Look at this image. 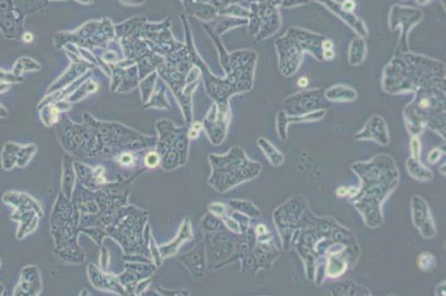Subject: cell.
Returning a JSON list of instances; mask_svg holds the SVG:
<instances>
[{
  "mask_svg": "<svg viewBox=\"0 0 446 296\" xmlns=\"http://www.w3.org/2000/svg\"><path fill=\"white\" fill-rule=\"evenodd\" d=\"M265 233H266V229L263 224H260V225L256 226V234H258V236H262Z\"/></svg>",
  "mask_w": 446,
  "mask_h": 296,
  "instance_id": "obj_45",
  "label": "cell"
},
{
  "mask_svg": "<svg viewBox=\"0 0 446 296\" xmlns=\"http://www.w3.org/2000/svg\"><path fill=\"white\" fill-rule=\"evenodd\" d=\"M144 108H158V109H169L170 103L168 101L165 94V89L162 88L158 92L154 94V97L148 100L144 104Z\"/></svg>",
  "mask_w": 446,
  "mask_h": 296,
  "instance_id": "obj_32",
  "label": "cell"
},
{
  "mask_svg": "<svg viewBox=\"0 0 446 296\" xmlns=\"http://www.w3.org/2000/svg\"><path fill=\"white\" fill-rule=\"evenodd\" d=\"M157 77H158V72L154 71V72H151L150 75L146 76L145 78L141 79L139 87H140V91H141V97H142V101L144 103L148 102V100L151 98V93H152V91H154L156 82H157Z\"/></svg>",
  "mask_w": 446,
  "mask_h": 296,
  "instance_id": "obj_24",
  "label": "cell"
},
{
  "mask_svg": "<svg viewBox=\"0 0 446 296\" xmlns=\"http://www.w3.org/2000/svg\"><path fill=\"white\" fill-rule=\"evenodd\" d=\"M412 209H413L414 225L417 227L424 237L431 239V237H433L435 233H436V231H435L427 204L425 203L424 200L419 197H414L412 202Z\"/></svg>",
  "mask_w": 446,
  "mask_h": 296,
  "instance_id": "obj_8",
  "label": "cell"
},
{
  "mask_svg": "<svg viewBox=\"0 0 446 296\" xmlns=\"http://www.w3.org/2000/svg\"><path fill=\"white\" fill-rule=\"evenodd\" d=\"M10 219L19 222V229L17 235H16L18 240H23L25 236L33 233L39 223V216L33 210L15 211L14 214L10 216Z\"/></svg>",
  "mask_w": 446,
  "mask_h": 296,
  "instance_id": "obj_13",
  "label": "cell"
},
{
  "mask_svg": "<svg viewBox=\"0 0 446 296\" xmlns=\"http://www.w3.org/2000/svg\"><path fill=\"white\" fill-rule=\"evenodd\" d=\"M36 152H37V146L35 144H28L25 146L20 145L17 158V166L19 168H24L25 166H27L28 162L31 160V158L34 157Z\"/></svg>",
  "mask_w": 446,
  "mask_h": 296,
  "instance_id": "obj_31",
  "label": "cell"
},
{
  "mask_svg": "<svg viewBox=\"0 0 446 296\" xmlns=\"http://www.w3.org/2000/svg\"><path fill=\"white\" fill-rule=\"evenodd\" d=\"M144 2L145 0H121V3L124 5H141Z\"/></svg>",
  "mask_w": 446,
  "mask_h": 296,
  "instance_id": "obj_46",
  "label": "cell"
},
{
  "mask_svg": "<svg viewBox=\"0 0 446 296\" xmlns=\"http://www.w3.org/2000/svg\"><path fill=\"white\" fill-rule=\"evenodd\" d=\"M80 216L79 209L71 200L62 193L58 195L51 215V234L55 240V248L78 245Z\"/></svg>",
  "mask_w": 446,
  "mask_h": 296,
  "instance_id": "obj_3",
  "label": "cell"
},
{
  "mask_svg": "<svg viewBox=\"0 0 446 296\" xmlns=\"http://www.w3.org/2000/svg\"><path fill=\"white\" fill-rule=\"evenodd\" d=\"M55 253L62 261L70 264H81L86 261L85 252L81 250L79 245L67 246L64 248H55Z\"/></svg>",
  "mask_w": 446,
  "mask_h": 296,
  "instance_id": "obj_15",
  "label": "cell"
},
{
  "mask_svg": "<svg viewBox=\"0 0 446 296\" xmlns=\"http://www.w3.org/2000/svg\"><path fill=\"white\" fill-rule=\"evenodd\" d=\"M419 147H421V145H419V141L416 138H413L411 142V149H412L413 159H415V160H418L419 158Z\"/></svg>",
  "mask_w": 446,
  "mask_h": 296,
  "instance_id": "obj_43",
  "label": "cell"
},
{
  "mask_svg": "<svg viewBox=\"0 0 446 296\" xmlns=\"http://www.w3.org/2000/svg\"><path fill=\"white\" fill-rule=\"evenodd\" d=\"M258 144L262 149V151H263L264 155L269 158V160L272 165L273 166H281L282 165L283 161H284V157H283L282 153L277 150L276 147L272 145L269 141L263 139V138H261L258 141Z\"/></svg>",
  "mask_w": 446,
  "mask_h": 296,
  "instance_id": "obj_22",
  "label": "cell"
},
{
  "mask_svg": "<svg viewBox=\"0 0 446 296\" xmlns=\"http://www.w3.org/2000/svg\"><path fill=\"white\" fill-rule=\"evenodd\" d=\"M442 155H443V152L440 151L439 149H434V150H432L431 152H429L428 161L434 165V163H436L439 160V158L442 157Z\"/></svg>",
  "mask_w": 446,
  "mask_h": 296,
  "instance_id": "obj_44",
  "label": "cell"
},
{
  "mask_svg": "<svg viewBox=\"0 0 446 296\" xmlns=\"http://www.w3.org/2000/svg\"><path fill=\"white\" fill-rule=\"evenodd\" d=\"M223 222H221V220H220L217 215H214L210 212L204 215L203 219L201 220V227L203 231H206V233H208V232L220 231Z\"/></svg>",
  "mask_w": 446,
  "mask_h": 296,
  "instance_id": "obj_30",
  "label": "cell"
},
{
  "mask_svg": "<svg viewBox=\"0 0 446 296\" xmlns=\"http://www.w3.org/2000/svg\"><path fill=\"white\" fill-rule=\"evenodd\" d=\"M7 115H8L7 110L5 109L3 105H0V117H2V118H7Z\"/></svg>",
  "mask_w": 446,
  "mask_h": 296,
  "instance_id": "obj_49",
  "label": "cell"
},
{
  "mask_svg": "<svg viewBox=\"0 0 446 296\" xmlns=\"http://www.w3.org/2000/svg\"><path fill=\"white\" fill-rule=\"evenodd\" d=\"M189 135H188V128L183 126L182 131L180 132L179 134L175 140V143H173V146L176 147V150L178 151L180 156V162H181V167L183 165H186V162L188 160V152H189Z\"/></svg>",
  "mask_w": 446,
  "mask_h": 296,
  "instance_id": "obj_21",
  "label": "cell"
},
{
  "mask_svg": "<svg viewBox=\"0 0 446 296\" xmlns=\"http://www.w3.org/2000/svg\"><path fill=\"white\" fill-rule=\"evenodd\" d=\"M229 121L228 113L216 114V108H212L211 112L208 114L206 121L203 122V128L206 130L210 141L212 144H220L223 141L227 131Z\"/></svg>",
  "mask_w": 446,
  "mask_h": 296,
  "instance_id": "obj_9",
  "label": "cell"
},
{
  "mask_svg": "<svg viewBox=\"0 0 446 296\" xmlns=\"http://www.w3.org/2000/svg\"><path fill=\"white\" fill-rule=\"evenodd\" d=\"M24 78L22 76H15L13 72H5L4 70H0V81L6 82V83H16V82H23Z\"/></svg>",
  "mask_w": 446,
  "mask_h": 296,
  "instance_id": "obj_39",
  "label": "cell"
},
{
  "mask_svg": "<svg viewBox=\"0 0 446 296\" xmlns=\"http://www.w3.org/2000/svg\"><path fill=\"white\" fill-rule=\"evenodd\" d=\"M41 69V66L38 62L30 59V58H20L17 62L15 63L13 68V73L15 76H20L23 72L26 71H38Z\"/></svg>",
  "mask_w": 446,
  "mask_h": 296,
  "instance_id": "obj_25",
  "label": "cell"
},
{
  "mask_svg": "<svg viewBox=\"0 0 446 296\" xmlns=\"http://www.w3.org/2000/svg\"><path fill=\"white\" fill-rule=\"evenodd\" d=\"M190 125H191V128L188 129L189 139H190V140L197 139L198 136H199V133H200V131L202 129V124L199 123V122H196V123L190 124Z\"/></svg>",
  "mask_w": 446,
  "mask_h": 296,
  "instance_id": "obj_42",
  "label": "cell"
},
{
  "mask_svg": "<svg viewBox=\"0 0 446 296\" xmlns=\"http://www.w3.org/2000/svg\"><path fill=\"white\" fill-rule=\"evenodd\" d=\"M160 167L166 171L176 170V169L181 167L180 156H179V153H178V151L176 150L175 146H171L170 149L161 157Z\"/></svg>",
  "mask_w": 446,
  "mask_h": 296,
  "instance_id": "obj_23",
  "label": "cell"
},
{
  "mask_svg": "<svg viewBox=\"0 0 446 296\" xmlns=\"http://www.w3.org/2000/svg\"><path fill=\"white\" fill-rule=\"evenodd\" d=\"M208 210L210 213H212L214 215H217L218 218H222L225 214H228V209L223 203H211L208 207Z\"/></svg>",
  "mask_w": 446,
  "mask_h": 296,
  "instance_id": "obj_38",
  "label": "cell"
},
{
  "mask_svg": "<svg viewBox=\"0 0 446 296\" xmlns=\"http://www.w3.org/2000/svg\"><path fill=\"white\" fill-rule=\"evenodd\" d=\"M10 88V83H6V82H2L0 83V93H3V92H5V91H7V90Z\"/></svg>",
  "mask_w": 446,
  "mask_h": 296,
  "instance_id": "obj_48",
  "label": "cell"
},
{
  "mask_svg": "<svg viewBox=\"0 0 446 296\" xmlns=\"http://www.w3.org/2000/svg\"><path fill=\"white\" fill-rule=\"evenodd\" d=\"M209 161L213 170L209 184L221 193L254 179L261 171V165L250 162L239 146L232 147L225 156H210Z\"/></svg>",
  "mask_w": 446,
  "mask_h": 296,
  "instance_id": "obj_1",
  "label": "cell"
},
{
  "mask_svg": "<svg viewBox=\"0 0 446 296\" xmlns=\"http://www.w3.org/2000/svg\"><path fill=\"white\" fill-rule=\"evenodd\" d=\"M157 293L158 295H165V296H186V295H190L189 290L187 289H175V290H168L159 286H156Z\"/></svg>",
  "mask_w": 446,
  "mask_h": 296,
  "instance_id": "obj_40",
  "label": "cell"
},
{
  "mask_svg": "<svg viewBox=\"0 0 446 296\" xmlns=\"http://www.w3.org/2000/svg\"><path fill=\"white\" fill-rule=\"evenodd\" d=\"M106 23V19L97 23V21H91L76 33L72 34H60L57 38H64V40L56 41L57 47L65 46L66 42L73 41L76 42L78 47H91V46H104L107 42L112 39L114 37V31L111 23H109L106 27L101 29L98 33L102 26Z\"/></svg>",
  "mask_w": 446,
  "mask_h": 296,
  "instance_id": "obj_4",
  "label": "cell"
},
{
  "mask_svg": "<svg viewBox=\"0 0 446 296\" xmlns=\"http://www.w3.org/2000/svg\"><path fill=\"white\" fill-rule=\"evenodd\" d=\"M20 145L14 142H7L2 152V166L5 170H12L17 166V158Z\"/></svg>",
  "mask_w": 446,
  "mask_h": 296,
  "instance_id": "obj_17",
  "label": "cell"
},
{
  "mask_svg": "<svg viewBox=\"0 0 446 296\" xmlns=\"http://www.w3.org/2000/svg\"><path fill=\"white\" fill-rule=\"evenodd\" d=\"M88 277L94 287L106 292H111L118 295H129L121 284L118 282L117 275L111 273L102 271L99 266L94 264H89L88 266Z\"/></svg>",
  "mask_w": 446,
  "mask_h": 296,
  "instance_id": "obj_5",
  "label": "cell"
},
{
  "mask_svg": "<svg viewBox=\"0 0 446 296\" xmlns=\"http://www.w3.org/2000/svg\"><path fill=\"white\" fill-rule=\"evenodd\" d=\"M150 283H151V276L141 279V281H139L137 285H135V287L133 289V295H142L146 290V288L150 286Z\"/></svg>",
  "mask_w": 446,
  "mask_h": 296,
  "instance_id": "obj_41",
  "label": "cell"
},
{
  "mask_svg": "<svg viewBox=\"0 0 446 296\" xmlns=\"http://www.w3.org/2000/svg\"><path fill=\"white\" fill-rule=\"evenodd\" d=\"M230 207L233 208L234 210L239 211V212H242V214H246V215H251V216H260L261 212L259 209H256L253 203L249 202V201H230L229 202Z\"/></svg>",
  "mask_w": 446,
  "mask_h": 296,
  "instance_id": "obj_29",
  "label": "cell"
},
{
  "mask_svg": "<svg viewBox=\"0 0 446 296\" xmlns=\"http://www.w3.org/2000/svg\"><path fill=\"white\" fill-rule=\"evenodd\" d=\"M97 90H98V84L88 78L75 90V92H73L70 97H68V101L70 103H76L78 101H80V100L85 99L88 94L96 92Z\"/></svg>",
  "mask_w": 446,
  "mask_h": 296,
  "instance_id": "obj_18",
  "label": "cell"
},
{
  "mask_svg": "<svg viewBox=\"0 0 446 296\" xmlns=\"http://www.w3.org/2000/svg\"><path fill=\"white\" fill-rule=\"evenodd\" d=\"M124 268L133 272L139 279L150 277L156 272L157 266L154 263H138V262H125Z\"/></svg>",
  "mask_w": 446,
  "mask_h": 296,
  "instance_id": "obj_20",
  "label": "cell"
},
{
  "mask_svg": "<svg viewBox=\"0 0 446 296\" xmlns=\"http://www.w3.org/2000/svg\"><path fill=\"white\" fill-rule=\"evenodd\" d=\"M407 171L413 177V179L418 180V181H428L433 177V173L428 169L424 168L418 160L415 159H410L406 163Z\"/></svg>",
  "mask_w": 446,
  "mask_h": 296,
  "instance_id": "obj_19",
  "label": "cell"
},
{
  "mask_svg": "<svg viewBox=\"0 0 446 296\" xmlns=\"http://www.w3.org/2000/svg\"><path fill=\"white\" fill-rule=\"evenodd\" d=\"M346 261L343 257L333 255L329 258L328 263V274L331 277L340 276L341 274H343L346 269Z\"/></svg>",
  "mask_w": 446,
  "mask_h": 296,
  "instance_id": "obj_28",
  "label": "cell"
},
{
  "mask_svg": "<svg viewBox=\"0 0 446 296\" xmlns=\"http://www.w3.org/2000/svg\"><path fill=\"white\" fill-rule=\"evenodd\" d=\"M109 261H110V256H109L108 248L101 245L100 252H99V267H100V269H102V271H104V272H107L108 266H109Z\"/></svg>",
  "mask_w": 446,
  "mask_h": 296,
  "instance_id": "obj_37",
  "label": "cell"
},
{
  "mask_svg": "<svg viewBox=\"0 0 446 296\" xmlns=\"http://www.w3.org/2000/svg\"><path fill=\"white\" fill-rule=\"evenodd\" d=\"M193 237V233H192V227H191V222L190 219L187 218L183 220L182 224L180 226L179 233L173 239L171 242L167 243L165 245L159 246V250L161 253L162 258H167L176 255L179 248L181 246V244L183 242L186 241H190Z\"/></svg>",
  "mask_w": 446,
  "mask_h": 296,
  "instance_id": "obj_12",
  "label": "cell"
},
{
  "mask_svg": "<svg viewBox=\"0 0 446 296\" xmlns=\"http://www.w3.org/2000/svg\"><path fill=\"white\" fill-rule=\"evenodd\" d=\"M138 84H139L138 67L135 65L130 66L128 68H124L122 80L120 82L117 91L121 93L129 92L133 88L137 87Z\"/></svg>",
  "mask_w": 446,
  "mask_h": 296,
  "instance_id": "obj_16",
  "label": "cell"
},
{
  "mask_svg": "<svg viewBox=\"0 0 446 296\" xmlns=\"http://www.w3.org/2000/svg\"><path fill=\"white\" fill-rule=\"evenodd\" d=\"M221 219L223 221V224L227 226L230 231L234 232V233H239V232L241 231V225H240L239 222L235 220L233 216H231L229 213L222 216Z\"/></svg>",
  "mask_w": 446,
  "mask_h": 296,
  "instance_id": "obj_36",
  "label": "cell"
},
{
  "mask_svg": "<svg viewBox=\"0 0 446 296\" xmlns=\"http://www.w3.org/2000/svg\"><path fill=\"white\" fill-rule=\"evenodd\" d=\"M418 265L423 271H431L436 265V260L431 253H422L418 257Z\"/></svg>",
  "mask_w": 446,
  "mask_h": 296,
  "instance_id": "obj_33",
  "label": "cell"
},
{
  "mask_svg": "<svg viewBox=\"0 0 446 296\" xmlns=\"http://www.w3.org/2000/svg\"><path fill=\"white\" fill-rule=\"evenodd\" d=\"M114 161L120 163V165H121L122 167H130V166H132L133 162H134V155L132 152L124 151V152H121V153H119V155L115 156Z\"/></svg>",
  "mask_w": 446,
  "mask_h": 296,
  "instance_id": "obj_35",
  "label": "cell"
},
{
  "mask_svg": "<svg viewBox=\"0 0 446 296\" xmlns=\"http://www.w3.org/2000/svg\"><path fill=\"white\" fill-rule=\"evenodd\" d=\"M73 159L70 155H65L62 159V179H61V193L67 199L71 200L77 174L73 166Z\"/></svg>",
  "mask_w": 446,
  "mask_h": 296,
  "instance_id": "obj_14",
  "label": "cell"
},
{
  "mask_svg": "<svg viewBox=\"0 0 446 296\" xmlns=\"http://www.w3.org/2000/svg\"><path fill=\"white\" fill-rule=\"evenodd\" d=\"M39 111H40L41 121H43L47 126L56 124L58 122V120H59L60 112L59 110L56 108V105L54 103L45 105V107L40 108Z\"/></svg>",
  "mask_w": 446,
  "mask_h": 296,
  "instance_id": "obj_26",
  "label": "cell"
},
{
  "mask_svg": "<svg viewBox=\"0 0 446 296\" xmlns=\"http://www.w3.org/2000/svg\"><path fill=\"white\" fill-rule=\"evenodd\" d=\"M80 233H85L86 235H88L94 243H96L98 246H101L104 239H106V237L108 236L107 232L103 229V227L96 226V225L80 227Z\"/></svg>",
  "mask_w": 446,
  "mask_h": 296,
  "instance_id": "obj_27",
  "label": "cell"
},
{
  "mask_svg": "<svg viewBox=\"0 0 446 296\" xmlns=\"http://www.w3.org/2000/svg\"><path fill=\"white\" fill-rule=\"evenodd\" d=\"M91 68H93L92 63L87 62L86 60H83V59H81L79 61H76V62L72 61L70 67L68 68L64 75H62L59 79H58L56 82H54V83L51 84L49 90H48V91H47V94L52 93V92H55V91H58V90L64 89L67 86H69L70 83H72L73 81H76L78 78H80L81 76L85 75V73L87 72V70L91 69Z\"/></svg>",
  "mask_w": 446,
  "mask_h": 296,
  "instance_id": "obj_10",
  "label": "cell"
},
{
  "mask_svg": "<svg viewBox=\"0 0 446 296\" xmlns=\"http://www.w3.org/2000/svg\"><path fill=\"white\" fill-rule=\"evenodd\" d=\"M178 260L190 271L193 278H201L204 271H206L207 263L206 244H204V242H200L191 251L178 256Z\"/></svg>",
  "mask_w": 446,
  "mask_h": 296,
  "instance_id": "obj_7",
  "label": "cell"
},
{
  "mask_svg": "<svg viewBox=\"0 0 446 296\" xmlns=\"http://www.w3.org/2000/svg\"><path fill=\"white\" fill-rule=\"evenodd\" d=\"M43 288L39 268L35 265L25 266L20 272L18 285L15 288L14 295L35 296L39 295Z\"/></svg>",
  "mask_w": 446,
  "mask_h": 296,
  "instance_id": "obj_6",
  "label": "cell"
},
{
  "mask_svg": "<svg viewBox=\"0 0 446 296\" xmlns=\"http://www.w3.org/2000/svg\"><path fill=\"white\" fill-rule=\"evenodd\" d=\"M23 40H24V42H27V44H30V42H33V40H34V36H33V34H31V33H26V34H24V36H23Z\"/></svg>",
  "mask_w": 446,
  "mask_h": 296,
  "instance_id": "obj_47",
  "label": "cell"
},
{
  "mask_svg": "<svg viewBox=\"0 0 446 296\" xmlns=\"http://www.w3.org/2000/svg\"><path fill=\"white\" fill-rule=\"evenodd\" d=\"M3 202L6 204H10L16 209V211H28L33 210L38 214L39 218L43 216V209L40 204L33 199L30 195L26 193H20L17 191L6 192L3 197Z\"/></svg>",
  "mask_w": 446,
  "mask_h": 296,
  "instance_id": "obj_11",
  "label": "cell"
},
{
  "mask_svg": "<svg viewBox=\"0 0 446 296\" xmlns=\"http://www.w3.org/2000/svg\"><path fill=\"white\" fill-rule=\"evenodd\" d=\"M160 156L157 153V151L148 152L143 158V162L146 169H156L160 166Z\"/></svg>",
  "mask_w": 446,
  "mask_h": 296,
  "instance_id": "obj_34",
  "label": "cell"
},
{
  "mask_svg": "<svg viewBox=\"0 0 446 296\" xmlns=\"http://www.w3.org/2000/svg\"><path fill=\"white\" fill-rule=\"evenodd\" d=\"M148 220L145 211L133 207L131 212L118 223L106 227L108 236L117 241L125 254H143L149 256V248L144 239V225Z\"/></svg>",
  "mask_w": 446,
  "mask_h": 296,
  "instance_id": "obj_2",
  "label": "cell"
},
{
  "mask_svg": "<svg viewBox=\"0 0 446 296\" xmlns=\"http://www.w3.org/2000/svg\"><path fill=\"white\" fill-rule=\"evenodd\" d=\"M299 86L300 87H307L308 86V79L307 78H301L300 80H299Z\"/></svg>",
  "mask_w": 446,
  "mask_h": 296,
  "instance_id": "obj_50",
  "label": "cell"
}]
</instances>
